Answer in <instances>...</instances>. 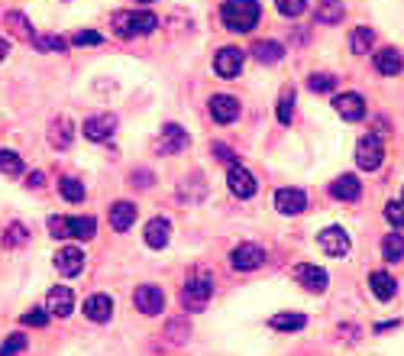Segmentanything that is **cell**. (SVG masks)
I'll return each mask as SVG.
<instances>
[{"mask_svg":"<svg viewBox=\"0 0 404 356\" xmlns=\"http://www.w3.org/2000/svg\"><path fill=\"white\" fill-rule=\"evenodd\" d=\"M259 14H262L259 0H223V7H220L223 26L237 29V33H249L259 23Z\"/></svg>","mask_w":404,"mask_h":356,"instance_id":"1","label":"cell"},{"mask_svg":"<svg viewBox=\"0 0 404 356\" xmlns=\"http://www.w3.org/2000/svg\"><path fill=\"white\" fill-rule=\"evenodd\" d=\"M155 14H146V10H136V14H117L113 16V29H117L120 36H146V33H152L155 29Z\"/></svg>","mask_w":404,"mask_h":356,"instance_id":"2","label":"cell"},{"mask_svg":"<svg viewBox=\"0 0 404 356\" xmlns=\"http://www.w3.org/2000/svg\"><path fill=\"white\" fill-rule=\"evenodd\" d=\"M210 292H214V285H210V275H201V273L191 275V279L185 282V288H182L185 307H188V311H201V307L207 305Z\"/></svg>","mask_w":404,"mask_h":356,"instance_id":"3","label":"cell"},{"mask_svg":"<svg viewBox=\"0 0 404 356\" xmlns=\"http://www.w3.org/2000/svg\"><path fill=\"white\" fill-rule=\"evenodd\" d=\"M382 159H385L382 140H378L375 133L363 136V140H359V146H356V162H359V168H363V172H372V168L382 166Z\"/></svg>","mask_w":404,"mask_h":356,"instance_id":"4","label":"cell"},{"mask_svg":"<svg viewBox=\"0 0 404 356\" xmlns=\"http://www.w3.org/2000/svg\"><path fill=\"white\" fill-rule=\"evenodd\" d=\"M81 130L91 143H104V140H110L113 130H117V117H113V113H94V117L84 120Z\"/></svg>","mask_w":404,"mask_h":356,"instance_id":"5","label":"cell"},{"mask_svg":"<svg viewBox=\"0 0 404 356\" xmlns=\"http://www.w3.org/2000/svg\"><path fill=\"white\" fill-rule=\"evenodd\" d=\"M243 62H246L243 49H237V46H227V49L217 52V59H214V71H217L220 78H237L239 71H243Z\"/></svg>","mask_w":404,"mask_h":356,"instance_id":"6","label":"cell"},{"mask_svg":"<svg viewBox=\"0 0 404 356\" xmlns=\"http://www.w3.org/2000/svg\"><path fill=\"white\" fill-rule=\"evenodd\" d=\"M230 263H233V269H239V273H252V269H259V265L265 263V253L259 243H239L237 250H233Z\"/></svg>","mask_w":404,"mask_h":356,"instance_id":"7","label":"cell"},{"mask_svg":"<svg viewBox=\"0 0 404 356\" xmlns=\"http://www.w3.org/2000/svg\"><path fill=\"white\" fill-rule=\"evenodd\" d=\"M188 133L182 130V126L178 123H165L162 126V136H159V143H155V146H159V153L162 156H172V153H182V149H188Z\"/></svg>","mask_w":404,"mask_h":356,"instance_id":"8","label":"cell"},{"mask_svg":"<svg viewBox=\"0 0 404 356\" xmlns=\"http://www.w3.org/2000/svg\"><path fill=\"white\" fill-rule=\"evenodd\" d=\"M227 185H230V191L237 198H252V195H256V178H252V172H249V168H243V166H237V162L230 166Z\"/></svg>","mask_w":404,"mask_h":356,"instance_id":"9","label":"cell"},{"mask_svg":"<svg viewBox=\"0 0 404 356\" xmlns=\"http://www.w3.org/2000/svg\"><path fill=\"white\" fill-rule=\"evenodd\" d=\"M136 307H140L143 315H162V307H165V295H162V288L155 285H140L136 288Z\"/></svg>","mask_w":404,"mask_h":356,"instance_id":"10","label":"cell"},{"mask_svg":"<svg viewBox=\"0 0 404 356\" xmlns=\"http://www.w3.org/2000/svg\"><path fill=\"white\" fill-rule=\"evenodd\" d=\"M210 117H214L217 123H233V120L239 117L237 98H230V94H214V98H210Z\"/></svg>","mask_w":404,"mask_h":356,"instance_id":"11","label":"cell"},{"mask_svg":"<svg viewBox=\"0 0 404 356\" xmlns=\"http://www.w3.org/2000/svg\"><path fill=\"white\" fill-rule=\"evenodd\" d=\"M84 315H88V321L94 324H104L113 317V298L110 295H91V298L84 301Z\"/></svg>","mask_w":404,"mask_h":356,"instance_id":"12","label":"cell"},{"mask_svg":"<svg viewBox=\"0 0 404 356\" xmlns=\"http://www.w3.org/2000/svg\"><path fill=\"white\" fill-rule=\"evenodd\" d=\"M321 250L327 253V256H346L349 253L346 230H340V227H327V230H321Z\"/></svg>","mask_w":404,"mask_h":356,"instance_id":"13","label":"cell"},{"mask_svg":"<svg viewBox=\"0 0 404 356\" xmlns=\"http://www.w3.org/2000/svg\"><path fill=\"white\" fill-rule=\"evenodd\" d=\"M56 269L62 275H78L84 269V253L78 250V246H62V250L56 253Z\"/></svg>","mask_w":404,"mask_h":356,"instance_id":"14","label":"cell"},{"mask_svg":"<svg viewBox=\"0 0 404 356\" xmlns=\"http://www.w3.org/2000/svg\"><path fill=\"white\" fill-rule=\"evenodd\" d=\"M275 208H279L281 214H301V210L307 208V195L298 188H279L275 191Z\"/></svg>","mask_w":404,"mask_h":356,"instance_id":"15","label":"cell"},{"mask_svg":"<svg viewBox=\"0 0 404 356\" xmlns=\"http://www.w3.org/2000/svg\"><path fill=\"white\" fill-rule=\"evenodd\" d=\"M294 279L301 282V288H307V292H323L327 288V273H323L321 265H298V273H294Z\"/></svg>","mask_w":404,"mask_h":356,"instance_id":"16","label":"cell"},{"mask_svg":"<svg viewBox=\"0 0 404 356\" xmlns=\"http://www.w3.org/2000/svg\"><path fill=\"white\" fill-rule=\"evenodd\" d=\"M46 311H52V315H58V317H68L71 315V307H75V295H71V288H65V285H56L49 292V298H46Z\"/></svg>","mask_w":404,"mask_h":356,"instance_id":"17","label":"cell"},{"mask_svg":"<svg viewBox=\"0 0 404 356\" xmlns=\"http://www.w3.org/2000/svg\"><path fill=\"white\" fill-rule=\"evenodd\" d=\"M333 107H336V113H340L343 120H359V117H363V113H366V101L359 98V94H353V91H346V94H336Z\"/></svg>","mask_w":404,"mask_h":356,"instance_id":"18","label":"cell"},{"mask_svg":"<svg viewBox=\"0 0 404 356\" xmlns=\"http://www.w3.org/2000/svg\"><path fill=\"white\" fill-rule=\"evenodd\" d=\"M133 220H136V204H130V201H117L110 208V227L113 230H130L133 227Z\"/></svg>","mask_w":404,"mask_h":356,"instance_id":"19","label":"cell"},{"mask_svg":"<svg viewBox=\"0 0 404 356\" xmlns=\"http://www.w3.org/2000/svg\"><path fill=\"white\" fill-rule=\"evenodd\" d=\"M252 56H256V62H262V65H275L279 59H285V46L275 42V39H262V42L252 46Z\"/></svg>","mask_w":404,"mask_h":356,"instance_id":"20","label":"cell"},{"mask_svg":"<svg viewBox=\"0 0 404 356\" xmlns=\"http://www.w3.org/2000/svg\"><path fill=\"white\" fill-rule=\"evenodd\" d=\"M330 195L340 198V201H356V198L363 195V185H359V178H353V175H340V178L330 185Z\"/></svg>","mask_w":404,"mask_h":356,"instance_id":"21","label":"cell"},{"mask_svg":"<svg viewBox=\"0 0 404 356\" xmlns=\"http://www.w3.org/2000/svg\"><path fill=\"white\" fill-rule=\"evenodd\" d=\"M168 233H172V224H168L165 217H152L146 224V243L152 246V250H162V246L168 243Z\"/></svg>","mask_w":404,"mask_h":356,"instance_id":"22","label":"cell"},{"mask_svg":"<svg viewBox=\"0 0 404 356\" xmlns=\"http://www.w3.org/2000/svg\"><path fill=\"white\" fill-rule=\"evenodd\" d=\"M375 68H378V75H401V68H404L401 52L398 49H382L375 56Z\"/></svg>","mask_w":404,"mask_h":356,"instance_id":"23","label":"cell"},{"mask_svg":"<svg viewBox=\"0 0 404 356\" xmlns=\"http://www.w3.org/2000/svg\"><path fill=\"white\" fill-rule=\"evenodd\" d=\"M369 285H372V295H375L378 301H388V298H395V292H398L395 279H391L388 273H372Z\"/></svg>","mask_w":404,"mask_h":356,"instance_id":"24","label":"cell"},{"mask_svg":"<svg viewBox=\"0 0 404 356\" xmlns=\"http://www.w3.org/2000/svg\"><path fill=\"white\" fill-rule=\"evenodd\" d=\"M71 136H75V126H71V120L58 117V120H56V126H52V130H49V140H52V146H56V149H68Z\"/></svg>","mask_w":404,"mask_h":356,"instance_id":"25","label":"cell"},{"mask_svg":"<svg viewBox=\"0 0 404 356\" xmlns=\"http://www.w3.org/2000/svg\"><path fill=\"white\" fill-rule=\"evenodd\" d=\"M343 14H346V10H343L340 0H323L321 7H317V14H314V20L323 23V26H330V23H340Z\"/></svg>","mask_w":404,"mask_h":356,"instance_id":"26","label":"cell"},{"mask_svg":"<svg viewBox=\"0 0 404 356\" xmlns=\"http://www.w3.org/2000/svg\"><path fill=\"white\" fill-rule=\"evenodd\" d=\"M372 42H375V33L366 29V26H359V29H353V36H349V49H353L356 56H363V52L372 49Z\"/></svg>","mask_w":404,"mask_h":356,"instance_id":"27","label":"cell"},{"mask_svg":"<svg viewBox=\"0 0 404 356\" xmlns=\"http://www.w3.org/2000/svg\"><path fill=\"white\" fill-rule=\"evenodd\" d=\"M382 253H385V259H391V263L404 259V237L401 233H388V237L382 240Z\"/></svg>","mask_w":404,"mask_h":356,"instance_id":"28","label":"cell"},{"mask_svg":"<svg viewBox=\"0 0 404 356\" xmlns=\"http://www.w3.org/2000/svg\"><path fill=\"white\" fill-rule=\"evenodd\" d=\"M94 230H98V220H94V217H71V237L91 240Z\"/></svg>","mask_w":404,"mask_h":356,"instance_id":"29","label":"cell"},{"mask_svg":"<svg viewBox=\"0 0 404 356\" xmlns=\"http://www.w3.org/2000/svg\"><path fill=\"white\" fill-rule=\"evenodd\" d=\"M0 172L7 175H23V159L14 149H0Z\"/></svg>","mask_w":404,"mask_h":356,"instance_id":"30","label":"cell"},{"mask_svg":"<svg viewBox=\"0 0 404 356\" xmlns=\"http://www.w3.org/2000/svg\"><path fill=\"white\" fill-rule=\"evenodd\" d=\"M307 324L304 315H275L272 317V327L275 330H301Z\"/></svg>","mask_w":404,"mask_h":356,"instance_id":"31","label":"cell"},{"mask_svg":"<svg viewBox=\"0 0 404 356\" xmlns=\"http://www.w3.org/2000/svg\"><path fill=\"white\" fill-rule=\"evenodd\" d=\"M58 191H62L65 201H75V204L84 198V185L78 182V178H62V182H58Z\"/></svg>","mask_w":404,"mask_h":356,"instance_id":"32","label":"cell"},{"mask_svg":"<svg viewBox=\"0 0 404 356\" xmlns=\"http://www.w3.org/2000/svg\"><path fill=\"white\" fill-rule=\"evenodd\" d=\"M33 46L39 52H65V39H62V36H33Z\"/></svg>","mask_w":404,"mask_h":356,"instance_id":"33","label":"cell"},{"mask_svg":"<svg viewBox=\"0 0 404 356\" xmlns=\"http://www.w3.org/2000/svg\"><path fill=\"white\" fill-rule=\"evenodd\" d=\"M291 113H294V91L288 88V91L279 98V111H275V117H279V123H291Z\"/></svg>","mask_w":404,"mask_h":356,"instance_id":"34","label":"cell"},{"mask_svg":"<svg viewBox=\"0 0 404 356\" xmlns=\"http://www.w3.org/2000/svg\"><path fill=\"white\" fill-rule=\"evenodd\" d=\"M7 23H10V29H14L20 39H33V26H29V20L23 14H7Z\"/></svg>","mask_w":404,"mask_h":356,"instance_id":"35","label":"cell"},{"mask_svg":"<svg viewBox=\"0 0 404 356\" xmlns=\"http://www.w3.org/2000/svg\"><path fill=\"white\" fill-rule=\"evenodd\" d=\"M49 233L56 240H65V237H71V217H49Z\"/></svg>","mask_w":404,"mask_h":356,"instance_id":"36","label":"cell"},{"mask_svg":"<svg viewBox=\"0 0 404 356\" xmlns=\"http://www.w3.org/2000/svg\"><path fill=\"white\" fill-rule=\"evenodd\" d=\"M307 88L317 91V94L333 91V88H336V75H311V78H307Z\"/></svg>","mask_w":404,"mask_h":356,"instance_id":"37","label":"cell"},{"mask_svg":"<svg viewBox=\"0 0 404 356\" xmlns=\"http://www.w3.org/2000/svg\"><path fill=\"white\" fill-rule=\"evenodd\" d=\"M281 16H301L307 10V0H275Z\"/></svg>","mask_w":404,"mask_h":356,"instance_id":"38","label":"cell"},{"mask_svg":"<svg viewBox=\"0 0 404 356\" xmlns=\"http://www.w3.org/2000/svg\"><path fill=\"white\" fill-rule=\"evenodd\" d=\"M20 350H26V334H10L7 340H4V347H0V356H14V353H20Z\"/></svg>","mask_w":404,"mask_h":356,"instance_id":"39","label":"cell"},{"mask_svg":"<svg viewBox=\"0 0 404 356\" xmlns=\"http://www.w3.org/2000/svg\"><path fill=\"white\" fill-rule=\"evenodd\" d=\"M104 42V36L94 33V29H81V33L71 36V46H100Z\"/></svg>","mask_w":404,"mask_h":356,"instance_id":"40","label":"cell"},{"mask_svg":"<svg viewBox=\"0 0 404 356\" xmlns=\"http://www.w3.org/2000/svg\"><path fill=\"white\" fill-rule=\"evenodd\" d=\"M385 217H388V220L398 227V230H404V201H388V208H385Z\"/></svg>","mask_w":404,"mask_h":356,"instance_id":"41","label":"cell"},{"mask_svg":"<svg viewBox=\"0 0 404 356\" xmlns=\"http://www.w3.org/2000/svg\"><path fill=\"white\" fill-rule=\"evenodd\" d=\"M46 321H49V311H39V307L23 315V324H29V327H46Z\"/></svg>","mask_w":404,"mask_h":356,"instance_id":"42","label":"cell"},{"mask_svg":"<svg viewBox=\"0 0 404 356\" xmlns=\"http://www.w3.org/2000/svg\"><path fill=\"white\" fill-rule=\"evenodd\" d=\"M23 240H26V230H23V224H10L7 237H4V243H7V246H20Z\"/></svg>","mask_w":404,"mask_h":356,"instance_id":"43","label":"cell"},{"mask_svg":"<svg viewBox=\"0 0 404 356\" xmlns=\"http://www.w3.org/2000/svg\"><path fill=\"white\" fill-rule=\"evenodd\" d=\"M7 52H10V42L4 39V36H0V62H4V59H7Z\"/></svg>","mask_w":404,"mask_h":356,"instance_id":"44","label":"cell"},{"mask_svg":"<svg viewBox=\"0 0 404 356\" xmlns=\"http://www.w3.org/2000/svg\"><path fill=\"white\" fill-rule=\"evenodd\" d=\"M29 185H33V188H42V172H33V175H29Z\"/></svg>","mask_w":404,"mask_h":356,"instance_id":"45","label":"cell"},{"mask_svg":"<svg viewBox=\"0 0 404 356\" xmlns=\"http://www.w3.org/2000/svg\"><path fill=\"white\" fill-rule=\"evenodd\" d=\"M140 4H152V0H140Z\"/></svg>","mask_w":404,"mask_h":356,"instance_id":"46","label":"cell"}]
</instances>
